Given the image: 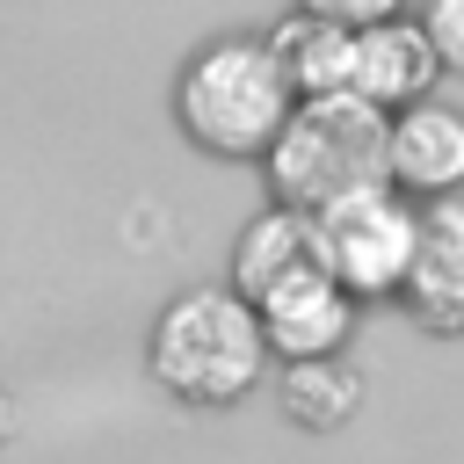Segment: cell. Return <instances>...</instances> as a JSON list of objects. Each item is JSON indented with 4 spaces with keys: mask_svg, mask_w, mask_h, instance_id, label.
<instances>
[{
    "mask_svg": "<svg viewBox=\"0 0 464 464\" xmlns=\"http://www.w3.org/2000/svg\"><path fill=\"white\" fill-rule=\"evenodd\" d=\"M442 72H450V65H442L435 36H428L420 22H406V14L355 36V94L377 102L384 116H399V109H413V102H435V80H442Z\"/></svg>",
    "mask_w": 464,
    "mask_h": 464,
    "instance_id": "obj_7",
    "label": "cell"
},
{
    "mask_svg": "<svg viewBox=\"0 0 464 464\" xmlns=\"http://www.w3.org/2000/svg\"><path fill=\"white\" fill-rule=\"evenodd\" d=\"M326 268V246H319V218L312 210H290V203H268L246 218L239 246H232V290H246L254 304L268 290H283L290 276H312Z\"/></svg>",
    "mask_w": 464,
    "mask_h": 464,
    "instance_id": "obj_9",
    "label": "cell"
},
{
    "mask_svg": "<svg viewBox=\"0 0 464 464\" xmlns=\"http://www.w3.org/2000/svg\"><path fill=\"white\" fill-rule=\"evenodd\" d=\"M413 239H420V203L399 196L392 181L355 188V196H341V203L319 210L326 268L355 297H399L406 290V268H413Z\"/></svg>",
    "mask_w": 464,
    "mask_h": 464,
    "instance_id": "obj_4",
    "label": "cell"
},
{
    "mask_svg": "<svg viewBox=\"0 0 464 464\" xmlns=\"http://www.w3.org/2000/svg\"><path fill=\"white\" fill-rule=\"evenodd\" d=\"M276 399H283V413H290L297 428H312V435H334V428H348V420H355V406H362V370H355L348 355L283 362V377H276Z\"/></svg>",
    "mask_w": 464,
    "mask_h": 464,
    "instance_id": "obj_11",
    "label": "cell"
},
{
    "mask_svg": "<svg viewBox=\"0 0 464 464\" xmlns=\"http://www.w3.org/2000/svg\"><path fill=\"white\" fill-rule=\"evenodd\" d=\"M420 29L435 36L442 65H450V72H464V0H420Z\"/></svg>",
    "mask_w": 464,
    "mask_h": 464,
    "instance_id": "obj_13",
    "label": "cell"
},
{
    "mask_svg": "<svg viewBox=\"0 0 464 464\" xmlns=\"http://www.w3.org/2000/svg\"><path fill=\"white\" fill-rule=\"evenodd\" d=\"M355 319H362V297H355L334 268L290 276L283 290L261 297V326H268L276 362H319V355H341V348L355 341Z\"/></svg>",
    "mask_w": 464,
    "mask_h": 464,
    "instance_id": "obj_5",
    "label": "cell"
},
{
    "mask_svg": "<svg viewBox=\"0 0 464 464\" xmlns=\"http://www.w3.org/2000/svg\"><path fill=\"white\" fill-rule=\"evenodd\" d=\"M276 348H268V326H261V304L232 283H196V290H174L145 334V370L167 399L181 406H239L246 392H261Z\"/></svg>",
    "mask_w": 464,
    "mask_h": 464,
    "instance_id": "obj_1",
    "label": "cell"
},
{
    "mask_svg": "<svg viewBox=\"0 0 464 464\" xmlns=\"http://www.w3.org/2000/svg\"><path fill=\"white\" fill-rule=\"evenodd\" d=\"M268 51L283 58L297 102H312V94H348V87H355V29H341V22H319V14H304V7H290V14L268 29Z\"/></svg>",
    "mask_w": 464,
    "mask_h": 464,
    "instance_id": "obj_10",
    "label": "cell"
},
{
    "mask_svg": "<svg viewBox=\"0 0 464 464\" xmlns=\"http://www.w3.org/2000/svg\"><path fill=\"white\" fill-rule=\"evenodd\" d=\"M392 188L413 203L464 196V109L413 102L392 116Z\"/></svg>",
    "mask_w": 464,
    "mask_h": 464,
    "instance_id": "obj_8",
    "label": "cell"
},
{
    "mask_svg": "<svg viewBox=\"0 0 464 464\" xmlns=\"http://www.w3.org/2000/svg\"><path fill=\"white\" fill-rule=\"evenodd\" d=\"M304 14H319V22H341V29H377V22H399L406 14V0H297Z\"/></svg>",
    "mask_w": 464,
    "mask_h": 464,
    "instance_id": "obj_12",
    "label": "cell"
},
{
    "mask_svg": "<svg viewBox=\"0 0 464 464\" xmlns=\"http://www.w3.org/2000/svg\"><path fill=\"white\" fill-rule=\"evenodd\" d=\"M290 116H297V87L268 51V36H218L174 80V123L210 160H268Z\"/></svg>",
    "mask_w": 464,
    "mask_h": 464,
    "instance_id": "obj_2",
    "label": "cell"
},
{
    "mask_svg": "<svg viewBox=\"0 0 464 464\" xmlns=\"http://www.w3.org/2000/svg\"><path fill=\"white\" fill-rule=\"evenodd\" d=\"M261 174H268L276 203L319 218L326 203L392 181V116L377 102H362L355 87L348 94H312V102H297L283 138L268 145Z\"/></svg>",
    "mask_w": 464,
    "mask_h": 464,
    "instance_id": "obj_3",
    "label": "cell"
},
{
    "mask_svg": "<svg viewBox=\"0 0 464 464\" xmlns=\"http://www.w3.org/2000/svg\"><path fill=\"white\" fill-rule=\"evenodd\" d=\"M399 304L428 334H464V196L420 203V239H413V268H406Z\"/></svg>",
    "mask_w": 464,
    "mask_h": 464,
    "instance_id": "obj_6",
    "label": "cell"
}]
</instances>
